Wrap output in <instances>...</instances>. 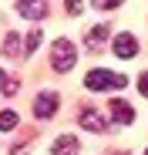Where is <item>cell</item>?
<instances>
[{
    "label": "cell",
    "instance_id": "1",
    "mask_svg": "<svg viewBox=\"0 0 148 155\" xmlns=\"http://www.w3.org/2000/svg\"><path fill=\"white\" fill-rule=\"evenodd\" d=\"M125 84H128V78L118 74V71H108V68H94L91 74H84V88L88 91H118Z\"/></svg>",
    "mask_w": 148,
    "mask_h": 155
},
{
    "label": "cell",
    "instance_id": "2",
    "mask_svg": "<svg viewBox=\"0 0 148 155\" xmlns=\"http://www.w3.org/2000/svg\"><path fill=\"white\" fill-rule=\"evenodd\" d=\"M51 64H54V71H61V74L78 64V51H74V44H71L67 37H57V41H54V47H51Z\"/></svg>",
    "mask_w": 148,
    "mask_h": 155
},
{
    "label": "cell",
    "instance_id": "3",
    "mask_svg": "<svg viewBox=\"0 0 148 155\" xmlns=\"http://www.w3.org/2000/svg\"><path fill=\"white\" fill-rule=\"evenodd\" d=\"M57 111V91H44V94H37V101H34V115L37 118H51Z\"/></svg>",
    "mask_w": 148,
    "mask_h": 155
},
{
    "label": "cell",
    "instance_id": "4",
    "mask_svg": "<svg viewBox=\"0 0 148 155\" xmlns=\"http://www.w3.org/2000/svg\"><path fill=\"white\" fill-rule=\"evenodd\" d=\"M111 118H114V125L125 128V125H131V121H135V108L128 105V101L114 98V101H111Z\"/></svg>",
    "mask_w": 148,
    "mask_h": 155
},
{
    "label": "cell",
    "instance_id": "5",
    "mask_svg": "<svg viewBox=\"0 0 148 155\" xmlns=\"http://www.w3.org/2000/svg\"><path fill=\"white\" fill-rule=\"evenodd\" d=\"M78 121H81V128H88V132H105L108 128V118L101 111H94V108H84Z\"/></svg>",
    "mask_w": 148,
    "mask_h": 155
},
{
    "label": "cell",
    "instance_id": "6",
    "mask_svg": "<svg viewBox=\"0 0 148 155\" xmlns=\"http://www.w3.org/2000/svg\"><path fill=\"white\" fill-rule=\"evenodd\" d=\"M114 54H118V58H135V54H138V41H135L131 34H118V37H114Z\"/></svg>",
    "mask_w": 148,
    "mask_h": 155
},
{
    "label": "cell",
    "instance_id": "7",
    "mask_svg": "<svg viewBox=\"0 0 148 155\" xmlns=\"http://www.w3.org/2000/svg\"><path fill=\"white\" fill-rule=\"evenodd\" d=\"M78 138H74V135H61L54 145H51V155H78Z\"/></svg>",
    "mask_w": 148,
    "mask_h": 155
},
{
    "label": "cell",
    "instance_id": "8",
    "mask_svg": "<svg viewBox=\"0 0 148 155\" xmlns=\"http://www.w3.org/2000/svg\"><path fill=\"white\" fill-rule=\"evenodd\" d=\"M20 14L27 17V20L47 17V0H31V4H20Z\"/></svg>",
    "mask_w": 148,
    "mask_h": 155
},
{
    "label": "cell",
    "instance_id": "9",
    "mask_svg": "<svg viewBox=\"0 0 148 155\" xmlns=\"http://www.w3.org/2000/svg\"><path fill=\"white\" fill-rule=\"evenodd\" d=\"M105 41H108V27H105V24L91 27V31H88V37H84V44H88V47H101Z\"/></svg>",
    "mask_w": 148,
    "mask_h": 155
},
{
    "label": "cell",
    "instance_id": "10",
    "mask_svg": "<svg viewBox=\"0 0 148 155\" xmlns=\"http://www.w3.org/2000/svg\"><path fill=\"white\" fill-rule=\"evenodd\" d=\"M17 125H20L17 111H0V132H14Z\"/></svg>",
    "mask_w": 148,
    "mask_h": 155
},
{
    "label": "cell",
    "instance_id": "11",
    "mask_svg": "<svg viewBox=\"0 0 148 155\" xmlns=\"http://www.w3.org/2000/svg\"><path fill=\"white\" fill-rule=\"evenodd\" d=\"M4 54H20V37H17V34H7V41H4Z\"/></svg>",
    "mask_w": 148,
    "mask_h": 155
},
{
    "label": "cell",
    "instance_id": "12",
    "mask_svg": "<svg viewBox=\"0 0 148 155\" xmlns=\"http://www.w3.org/2000/svg\"><path fill=\"white\" fill-rule=\"evenodd\" d=\"M0 88H4V94H17V91H20V81L7 74V78H4V84H0Z\"/></svg>",
    "mask_w": 148,
    "mask_h": 155
},
{
    "label": "cell",
    "instance_id": "13",
    "mask_svg": "<svg viewBox=\"0 0 148 155\" xmlns=\"http://www.w3.org/2000/svg\"><path fill=\"white\" fill-rule=\"evenodd\" d=\"M91 4L98 7V10H114V7H121L125 0H91Z\"/></svg>",
    "mask_w": 148,
    "mask_h": 155
},
{
    "label": "cell",
    "instance_id": "14",
    "mask_svg": "<svg viewBox=\"0 0 148 155\" xmlns=\"http://www.w3.org/2000/svg\"><path fill=\"white\" fill-rule=\"evenodd\" d=\"M24 44H27V47H24V51H27V54H34V51H37V44H40V31H34L27 41H24Z\"/></svg>",
    "mask_w": 148,
    "mask_h": 155
},
{
    "label": "cell",
    "instance_id": "15",
    "mask_svg": "<svg viewBox=\"0 0 148 155\" xmlns=\"http://www.w3.org/2000/svg\"><path fill=\"white\" fill-rule=\"evenodd\" d=\"M64 7H67V14H74V17L84 10V4H81V0H64Z\"/></svg>",
    "mask_w": 148,
    "mask_h": 155
},
{
    "label": "cell",
    "instance_id": "16",
    "mask_svg": "<svg viewBox=\"0 0 148 155\" xmlns=\"http://www.w3.org/2000/svg\"><path fill=\"white\" fill-rule=\"evenodd\" d=\"M138 91H141V94H145V98H148V71H145V74H141V78H138Z\"/></svg>",
    "mask_w": 148,
    "mask_h": 155
},
{
    "label": "cell",
    "instance_id": "17",
    "mask_svg": "<svg viewBox=\"0 0 148 155\" xmlns=\"http://www.w3.org/2000/svg\"><path fill=\"white\" fill-rule=\"evenodd\" d=\"M4 78H7V71H0V84H4Z\"/></svg>",
    "mask_w": 148,
    "mask_h": 155
},
{
    "label": "cell",
    "instance_id": "18",
    "mask_svg": "<svg viewBox=\"0 0 148 155\" xmlns=\"http://www.w3.org/2000/svg\"><path fill=\"white\" fill-rule=\"evenodd\" d=\"M17 4H31V0H17Z\"/></svg>",
    "mask_w": 148,
    "mask_h": 155
},
{
    "label": "cell",
    "instance_id": "19",
    "mask_svg": "<svg viewBox=\"0 0 148 155\" xmlns=\"http://www.w3.org/2000/svg\"><path fill=\"white\" fill-rule=\"evenodd\" d=\"M145 155H148V152H145Z\"/></svg>",
    "mask_w": 148,
    "mask_h": 155
}]
</instances>
